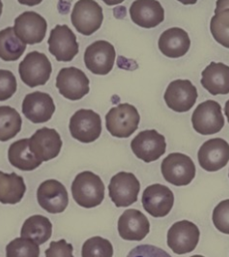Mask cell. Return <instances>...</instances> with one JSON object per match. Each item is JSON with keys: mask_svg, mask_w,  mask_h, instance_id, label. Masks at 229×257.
<instances>
[{"mask_svg": "<svg viewBox=\"0 0 229 257\" xmlns=\"http://www.w3.org/2000/svg\"><path fill=\"white\" fill-rule=\"evenodd\" d=\"M161 173L168 183L174 186H186L193 181L196 168L192 159L187 155L172 153L162 161Z\"/></svg>", "mask_w": 229, "mask_h": 257, "instance_id": "cell-3", "label": "cell"}, {"mask_svg": "<svg viewBox=\"0 0 229 257\" xmlns=\"http://www.w3.org/2000/svg\"><path fill=\"white\" fill-rule=\"evenodd\" d=\"M17 89L16 77L10 70L0 69V101L9 99Z\"/></svg>", "mask_w": 229, "mask_h": 257, "instance_id": "cell-34", "label": "cell"}, {"mask_svg": "<svg viewBox=\"0 0 229 257\" xmlns=\"http://www.w3.org/2000/svg\"><path fill=\"white\" fill-rule=\"evenodd\" d=\"M73 253V246L61 239L59 241L50 242L49 248L45 250V257H71Z\"/></svg>", "mask_w": 229, "mask_h": 257, "instance_id": "cell-36", "label": "cell"}, {"mask_svg": "<svg viewBox=\"0 0 229 257\" xmlns=\"http://www.w3.org/2000/svg\"><path fill=\"white\" fill-rule=\"evenodd\" d=\"M20 234L22 238L30 239L38 245H41L50 239L52 224L47 217L33 215L24 221Z\"/></svg>", "mask_w": 229, "mask_h": 257, "instance_id": "cell-27", "label": "cell"}, {"mask_svg": "<svg viewBox=\"0 0 229 257\" xmlns=\"http://www.w3.org/2000/svg\"><path fill=\"white\" fill-rule=\"evenodd\" d=\"M226 8H229V0H217L214 13Z\"/></svg>", "mask_w": 229, "mask_h": 257, "instance_id": "cell-37", "label": "cell"}, {"mask_svg": "<svg viewBox=\"0 0 229 257\" xmlns=\"http://www.w3.org/2000/svg\"><path fill=\"white\" fill-rule=\"evenodd\" d=\"M191 257H204V256H202V255H193Z\"/></svg>", "mask_w": 229, "mask_h": 257, "instance_id": "cell-43", "label": "cell"}, {"mask_svg": "<svg viewBox=\"0 0 229 257\" xmlns=\"http://www.w3.org/2000/svg\"><path fill=\"white\" fill-rule=\"evenodd\" d=\"M212 221L218 231L229 235V199L221 201L214 208Z\"/></svg>", "mask_w": 229, "mask_h": 257, "instance_id": "cell-33", "label": "cell"}, {"mask_svg": "<svg viewBox=\"0 0 229 257\" xmlns=\"http://www.w3.org/2000/svg\"><path fill=\"white\" fill-rule=\"evenodd\" d=\"M201 84L211 94L229 93V66L222 62L209 63L201 73Z\"/></svg>", "mask_w": 229, "mask_h": 257, "instance_id": "cell-24", "label": "cell"}, {"mask_svg": "<svg viewBox=\"0 0 229 257\" xmlns=\"http://www.w3.org/2000/svg\"><path fill=\"white\" fill-rule=\"evenodd\" d=\"M198 162L207 172L219 171L229 162V144L221 138L206 141L198 151Z\"/></svg>", "mask_w": 229, "mask_h": 257, "instance_id": "cell-19", "label": "cell"}, {"mask_svg": "<svg viewBox=\"0 0 229 257\" xmlns=\"http://www.w3.org/2000/svg\"><path fill=\"white\" fill-rule=\"evenodd\" d=\"M130 146L133 154L145 163H151L158 160L166 151L164 136L155 130L140 132L131 141Z\"/></svg>", "mask_w": 229, "mask_h": 257, "instance_id": "cell-10", "label": "cell"}, {"mask_svg": "<svg viewBox=\"0 0 229 257\" xmlns=\"http://www.w3.org/2000/svg\"><path fill=\"white\" fill-rule=\"evenodd\" d=\"M71 257H73V256H71Z\"/></svg>", "mask_w": 229, "mask_h": 257, "instance_id": "cell-44", "label": "cell"}, {"mask_svg": "<svg viewBox=\"0 0 229 257\" xmlns=\"http://www.w3.org/2000/svg\"><path fill=\"white\" fill-rule=\"evenodd\" d=\"M56 87L61 95L70 100H79L89 92V79L76 67L62 68L56 77Z\"/></svg>", "mask_w": 229, "mask_h": 257, "instance_id": "cell-13", "label": "cell"}, {"mask_svg": "<svg viewBox=\"0 0 229 257\" xmlns=\"http://www.w3.org/2000/svg\"><path fill=\"white\" fill-rule=\"evenodd\" d=\"M22 118L19 112L8 105L0 106V142L13 139L21 130Z\"/></svg>", "mask_w": 229, "mask_h": 257, "instance_id": "cell-29", "label": "cell"}, {"mask_svg": "<svg viewBox=\"0 0 229 257\" xmlns=\"http://www.w3.org/2000/svg\"><path fill=\"white\" fill-rule=\"evenodd\" d=\"M71 22L79 33L89 36L101 27L102 7L94 0H78L71 12Z\"/></svg>", "mask_w": 229, "mask_h": 257, "instance_id": "cell-5", "label": "cell"}, {"mask_svg": "<svg viewBox=\"0 0 229 257\" xmlns=\"http://www.w3.org/2000/svg\"><path fill=\"white\" fill-rule=\"evenodd\" d=\"M190 43L188 33L179 27H172L163 31L158 39L159 50L170 58L184 56L190 48Z\"/></svg>", "mask_w": 229, "mask_h": 257, "instance_id": "cell-23", "label": "cell"}, {"mask_svg": "<svg viewBox=\"0 0 229 257\" xmlns=\"http://www.w3.org/2000/svg\"><path fill=\"white\" fill-rule=\"evenodd\" d=\"M197 96L196 87L188 79L171 81L164 92V100L167 106L177 112H186L192 108Z\"/></svg>", "mask_w": 229, "mask_h": 257, "instance_id": "cell-15", "label": "cell"}, {"mask_svg": "<svg viewBox=\"0 0 229 257\" xmlns=\"http://www.w3.org/2000/svg\"><path fill=\"white\" fill-rule=\"evenodd\" d=\"M200 232L194 223L181 220L174 223L167 232V245L176 254L193 251L199 241Z\"/></svg>", "mask_w": 229, "mask_h": 257, "instance_id": "cell-9", "label": "cell"}, {"mask_svg": "<svg viewBox=\"0 0 229 257\" xmlns=\"http://www.w3.org/2000/svg\"><path fill=\"white\" fill-rule=\"evenodd\" d=\"M129 13L132 21L142 28H154L164 20V9L157 0H135Z\"/></svg>", "mask_w": 229, "mask_h": 257, "instance_id": "cell-22", "label": "cell"}, {"mask_svg": "<svg viewBox=\"0 0 229 257\" xmlns=\"http://www.w3.org/2000/svg\"><path fill=\"white\" fill-rule=\"evenodd\" d=\"M191 122L193 128L200 135L208 136L219 133L224 126L221 105L211 99L199 103L192 113Z\"/></svg>", "mask_w": 229, "mask_h": 257, "instance_id": "cell-6", "label": "cell"}, {"mask_svg": "<svg viewBox=\"0 0 229 257\" xmlns=\"http://www.w3.org/2000/svg\"><path fill=\"white\" fill-rule=\"evenodd\" d=\"M14 33L25 44L40 43L47 30L46 20L34 11H26L14 20Z\"/></svg>", "mask_w": 229, "mask_h": 257, "instance_id": "cell-14", "label": "cell"}, {"mask_svg": "<svg viewBox=\"0 0 229 257\" xmlns=\"http://www.w3.org/2000/svg\"><path fill=\"white\" fill-rule=\"evenodd\" d=\"M74 201L83 208H94L104 200L105 187L101 178L90 172L79 173L71 185Z\"/></svg>", "mask_w": 229, "mask_h": 257, "instance_id": "cell-1", "label": "cell"}, {"mask_svg": "<svg viewBox=\"0 0 229 257\" xmlns=\"http://www.w3.org/2000/svg\"><path fill=\"white\" fill-rule=\"evenodd\" d=\"M174 204L172 191L164 185L153 184L148 186L142 194V205L152 217L161 218L168 215Z\"/></svg>", "mask_w": 229, "mask_h": 257, "instance_id": "cell-18", "label": "cell"}, {"mask_svg": "<svg viewBox=\"0 0 229 257\" xmlns=\"http://www.w3.org/2000/svg\"><path fill=\"white\" fill-rule=\"evenodd\" d=\"M108 190L116 207H128L137 201L140 183L134 174L119 172L111 178Z\"/></svg>", "mask_w": 229, "mask_h": 257, "instance_id": "cell-8", "label": "cell"}, {"mask_svg": "<svg viewBox=\"0 0 229 257\" xmlns=\"http://www.w3.org/2000/svg\"><path fill=\"white\" fill-rule=\"evenodd\" d=\"M69 131L75 140L85 144L92 143L101 135V117L92 109H78L70 117Z\"/></svg>", "mask_w": 229, "mask_h": 257, "instance_id": "cell-7", "label": "cell"}, {"mask_svg": "<svg viewBox=\"0 0 229 257\" xmlns=\"http://www.w3.org/2000/svg\"><path fill=\"white\" fill-rule=\"evenodd\" d=\"M49 52L58 61H71L79 51L76 35L68 25H56L48 38Z\"/></svg>", "mask_w": 229, "mask_h": 257, "instance_id": "cell-12", "label": "cell"}, {"mask_svg": "<svg viewBox=\"0 0 229 257\" xmlns=\"http://www.w3.org/2000/svg\"><path fill=\"white\" fill-rule=\"evenodd\" d=\"M20 4L22 5H27V6H35L40 4L43 0H17Z\"/></svg>", "mask_w": 229, "mask_h": 257, "instance_id": "cell-38", "label": "cell"}, {"mask_svg": "<svg viewBox=\"0 0 229 257\" xmlns=\"http://www.w3.org/2000/svg\"><path fill=\"white\" fill-rule=\"evenodd\" d=\"M107 131L116 138H128L137 128L140 115L137 108L130 103H120L110 108L105 116Z\"/></svg>", "mask_w": 229, "mask_h": 257, "instance_id": "cell-2", "label": "cell"}, {"mask_svg": "<svg viewBox=\"0 0 229 257\" xmlns=\"http://www.w3.org/2000/svg\"><path fill=\"white\" fill-rule=\"evenodd\" d=\"M177 1H179L180 3H182V4H184V5H193V4H195L198 0H177Z\"/></svg>", "mask_w": 229, "mask_h": 257, "instance_id": "cell-40", "label": "cell"}, {"mask_svg": "<svg viewBox=\"0 0 229 257\" xmlns=\"http://www.w3.org/2000/svg\"><path fill=\"white\" fill-rule=\"evenodd\" d=\"M210 31L219 44L229 48V8L214 13L210 20Z\"/></svg>", "mask_w": 229, "mask_h": 257, "instance_id": "cell-30", "label": "cell"}, {"mask_svg": "<svg viewBox=\"0 0 229 257\" xmlns=\"http://www.w3.org/2000/svg\"><path fill=\"white\" fill-rule=\"evenodd\" d=\"M115 57V48L110 42L97 40L85 49L84 63L92 73L106 75L112 70Z\"/></svg>", "mask_w": 229, "mask_h": 257, "instance_id": "cell-11", "label": "cell"}, {"mask_svg": "<svg viewBox=\"0 0 229 257\" xmlns=\"http://www.w3.org/2000/svg\"><path fill=\"white\" fill-rule=\"evenodd\" d=\"M18 71L25 84L29 87H35L48 81L52 72V65L44 53L32 51L26 54L19 63Z\"/></svg>", "mask_w": 229, "mask_h": 257, "instance_id": "cell-4", "label": "cell"}, {"mask_svg": "<svg viewBox=\"0 0 229 257\" xmlns=\"http://www.w3.org/2000/svg\"><path fill=\"white\" fill-rule=\"evenodd\" d=\"M81 255L82 257H112L113 246L109 240L94 236L84 242Z\"/></svg>", "mask_w": 229, "mask_h": 257, "instance_id": "cell-31", "label": "cell"}, {"mask_svg": "<svg viewBox=\"0 0 229 257\" xmlns=\"http://www.w3.org/2000/svg\"><path fill=\"white\" fill-rule=\"evenodd\" d=\"M37 201L42 209L51 214L62 213L68 206V193L57 180H46L37 189Z\"/></svg>", "mask_w": 229, "mask_h": 257, "instance_id": "cell-17", "label": "cell"}, {"mask_svg": "<svg viewBox=\"0 0 229 257\" xmlns=\"http://www.w3.org/2000/svg\"><path fill=\"white\" fill-rule=\"evenodd\" d=\"M2 8H3V4H2V1L0 0V16L2 14Z\"/></svg>", "mask_w": 229, "mask_h": 257, "instance_id": "cell-42", "label": "cell"}, {"mask_svg": "<svg viewBox=\"0 0 229 257\" xmlns=\"http://www.w3.org/2000/svg\"><path fill=\"white\" fill-rule=\"evenodd\" d=\"M55 111L52 97L42 91L28 93L22 101V112L24 116L34 123L48 121Z\"/></svg>", "mask_w": 229, "mask_h": 257, "instance_id": "cell-20", "label": "cell"}, {"mask_svg": "<svg viewBox=\"0 0 229 257\" xmlns=\"http://www.w3.org/2000/svg\"><path fill=\"white\" fill-rule=\"evenodd\" d=\"M106 5L108 6H113V5H117L122 3L124 0H102Z\"/></svg>", "mask_w": 229, "mask_h": 257, "instance_id": "cell-39", "label": "cell"}, {"mask_svg": "<svg viewBox=\"0 0 229 257\" xmlns=\"http://www.w3.org/2000/svg\"><path fill=\"white\" fill-rule=\"evenodd\" d=\"M9 163L21 171H33L42 162L35 158L29 148V139H21L12 143L8 149Z\"/></svg>", "mask_w": 229, "mask_h": 257, "instance_id": "cell-25", "label": "cell"}, {"mask_svg": "<svg viewBox=\"0 0 229 257\" xmlns=\"http://www.w3.org/2000/svg\"><path fill=\"white\" fill-rule=\"evenodd\" d=\"M150 231L147 217L136 209L125 210L118 219L119 236L127 241H141Z\"/></svg>", "mask_w": 229, "mask_h": 257, "instance_id": "cell-21", "label": "cell"}, {"mask_svg": "<svg viewBox=\"0 0 229 257\" xmlns=\"http://www.w3.org/2000/svg\"><path fill=\"white\" fill-rule=\"evenodd\" d=\"M29 148L36 159L47 162L59 155L62 141L56 130L41 127L30 137Z\"/></svg>", "mask_w": 229, "mask_h": 257, "instance_id": "cell-16", "label": "cell"}, {"mask_svg": "<svg viewBox=\"0 0 229 257\" xmlns=\"http://www.w3.org/2000/svg\"><path fill=\"white\" fill-rule=\"evenodd\" d=\"M26 49L23 43L14 33L13 27H6L0 31V58L4 61L19 59Z\"/></svg>", "mask_w": 229, "mask_h": 257, "instance_id": "cell-28", "label": "cell"}, {"mask_svg": "<svg viewBox=\"0 0 229 257\" xmlns=\"http://www.w3.org/2000/svg\"><path fill=\"white\" fill-rule=\"evenodd\" d=\"M224 112H225V115L227 116V119H228V122H229V99H228V100L226 101V103H225Z\"/></svg>", "mask_w": 229, "mask_h": 257, "instance_id": "cell-41", "label": "cell"}, {"mask_svg": "<svg viewBox=\"0 0 229 257\" xmlns=\"http://www.w3.org/2000/svg\"><path fill=\"white\" fill-rule=\"evenodd\" d=\"M38 244L26 238H15L6 246V257H39Z\"/></svg>", "mask_w": 229, "mask_h": 257, "instance_id": "cell-32", "label": "cell"}, {"mask_svg": "<svg viewBox=\"0 0 229 257\" xmlns=\"http://www.w3.org/2000/svg\"><path fill=\"white\" fill-rule=\"evenodd\" d=\"M26 192V185L21 176L0 171V203L17 204Z\"/></svg>", "mask_w": 229, "mask_h": 257, "instance_id": "cell-26", "label": "cell"}, {"mask_svg": "<svg viewBox=\"0 0 229 257\" xmlns=\"http://www.w3.org/2000/svg\"><path fill=\"white\" fill-rule=\"evenodd\" d=\"M127 257H171V255L157 246L143 244L134 247Z\"/></svg>", "mask_w": 229, "mask_h": 257, "instance_id": "cell-35", "label": "cell"}]
</instances>
